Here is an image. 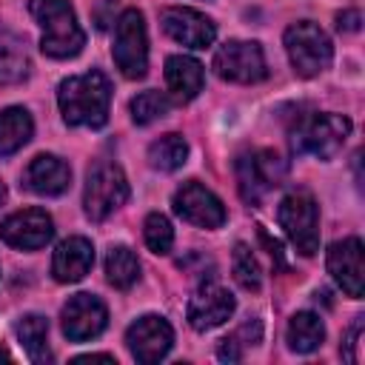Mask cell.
I'll return each instance as SVG.
<instances>
[{
  "label": "cell",
  "mask_w": 365,
  "mask_h": 365,
  "mask_svg": "<svg viewBox=\"0 0 365 365\" xmlns=\"http://www.w3.org/2000/svg\"><path fill=\"white\" fill-rule=\"evenodd\" d=\"M160 23L165 34L188 48H205L214 43V23L194 9H163Z\"/></svg>",
  "instance_id": "obj_16"
},
{
  "label": "cell",
  "mask_w": 365,
  "mask_h": 365,
  "mask_svg": "<svg viewBox=\"0 0 365 365\" xmlns=\"http://www.w3.org/2000/svg\"><path fill=\"white\" fill-rule=\"evenodd\" d=\"M285 51L299 77H314V74L325 71L334 57L328 34L311 20H299L285 29Z\"/></svg>",
  "instance_id": "obj_4"
},
{
  "label": "cell",
  "mask_w": 365,
  "mask_h": 365,
  "mask_svg": "<svg viewBox=\"0 0 365 365\" xmlns=\"http://www.w3.org/2000/svg\"><path fill=\"white\" fill-rule=\"evenodd\" d=\"M231 268H234V279H237L245 291H259L262 274H259V262H257V257L251 254L248 245L240 242V245L234 248V262H231Z\"/></svg>",
  "instance_id": "obj_27"
},
{
  "label": "cell",
  "mask_w": 365,
  "mask_h": 365,
  "mask_svg": "<svg viewBox=\"0 0 365 365\" xmlns=\"http://www.w3.org/2000/svg\"><path fill=\"white\" fill-rule=\"evenodd\" d=\"M29 74L26 43L17 34L0 31V86H14Z\"/></svg>",
  "instance_id": "obj_21"
},
{
  "label": "cell",
  "mask_w": 365,
  "mask_h": 365,
  "mask_svg": "<svg viewBox=\"0 0 365 365\" xmlns=\"http://www.w3.org/2000/svg\"><path fill=\"white\" fill-rule=\"evenodd\" d=\"M279 225L285 228L288 240L297 245L299 254L311 257L319 248V214H317V202L311 194L305 191H294L279 202Z\"/></svg>",
  "instance_id": "obj_8"
},
{
  "label": "cell",
  "mask_w": 365,
  "mask_h": 365,
  "mask_svg": "<svg viewBox=\"0 0 365 365\" xmlns=\"http://www.w3.org/2000/svg\"><path fill=\"white\" fill-rule=\"evenodd\" d=\"M94 265V248L86 237H68L57 245L51 259V274L57 282H77Z\"/></svg>",
  "instance_id": "obj_18"
},
{
  "label": "cell",
  "mask_w": 365,
  "mask_h": 365,
  "mask_svg": "<svg viewBox=\"0 0 365 365\" xmlns=\"http://www.w3.org/2000/svg\"><path fill=\"white\" fill-rule=\"evenodd\" d=\"M359 20H362V17H359V11H354V9H351V11H342V14L336 17V26H339V29H345V31H356V29H359Z\"/></svg>",
  "instance_id": "obj_31"
},
{
  "label": "cell",
  "mask_w": 365,
  "mask_h": 365,
  "mask_svg": "<svg viewBox=\"0 0 365 365\" xmlns=\"http://www.w3.org/2000/svg\"><path fill=\"white\" fill-rule=\"evenodd\" d=\"M31 131H34V123L26 108L11 106V108L0 111V157L20 151L31 140Z\"/></svg>",
  "instance_id": "obj_20"
},
{
  "label": "cell",
  "mask_w": 365,
  "mask_h": 365,
  "mask_svg": "<svg viewBox=\"0 0 365 365\" xmlns=\"http://www.w3.org/2000/svg\"><path fill=\"white\" fill-rule=\"evenodd\" d=\"M202 66L194 60V57H185V54H174L165 60V83H168V91L180 100V103H188L194 100L200 91H202Z\"/></svg>",
  "instance_id": "obj_19"
},
{
  "label": "cell",
  "mask_w": 365,
  "mask_h": 365,
  "mask_svg": "<svg viewBox=\"0 0 365 365\" xmlns=\"http://www.w3.org/2000/svg\"><path fill=\"white\" fill-rule=\"evenodd\" d=\"M217 356H220L222 362H240V359H242V348H240V342H237L234 336H225V339H220Z\"/></svg>",
  "instance_id": "obj_30"
},
{
  "label": "cell",
  "mask_w": 365,
  "mask_h": 365,
  "mask_svg": "<svg viewBox=\"0 0 365 365\" xmlns=\"http://www.w3.org/2000/svg\"><path fill=\"white\" fill-rule=\"evenodd\" d=\"M145 245L154 251V254H168L171 245H174V231H171V222L163 217V214H148L145 217Z\"/></svg>",
  "instance_id": "obj_28"
},
{
  "label": "cell",
  "mask_w": 365,
  "mask_h": 365,
  "mask_svg": "<svg viewBox=\"0 0 365 365\" xmlns=\"http://www.w3.org/2000/svg\"><path fill=\"white\" fill-rule=\"evenodd\" d=\"M125 342H128V351L137 362L151 365V362H160L168 354V348L174 342V331L163 317L148 314V317H140L125 331Z\"/></svg>",
  "instance_id": "obj_10"
},
{
  "label": "cell",
  "mask_w": 365,
  "mask_h": 365,
  "mask_svg": "<svg viewBox=\"0 0 365 365\" xmlns=\"http://www.w3.org/2000/svg\"><path fill=\"white\" fill-rule=\"evenodd\" d=\"M351 134V120L342 114H302L291 128L294 154H314L319 160L336 157Z\"/></svg>",
  "instance_id": "obj_3"
},
{
  "label": "cell",
  "mask_w": 365,
  "mask_h": 365,
  "mask_svg": "<svg viewBox=\"0 0 365 365\" xmlns=\"http://www.w3.org/2000/svg\"><path fill=\"white\" fill-rule=\"evenodd\" d=\"M328 271L339 282V288L359 299L365 291V265H362V242L356 237L339 240L328 248Z\"/></svg>",
  "instance_id": "obj_14"
},
{
  "label": "cell",
  "mask_w": 365,
  "mask_h": 365,
  "mask_svg": "<svg viewBox=\"0 0 365 365\" xmlns=\"http://www.w3.org/2000/svg\"><path fill=\"white\" fill-rule=\"evenodd\" d=\"M51 234H54V225L43 208H23V211L9 214L0 222L3 242H9L11 248H20V251L43 248L51 240Z\"/></svg>",
  "instance_id": "obj_11"
},
{
  "label": "cell",
  "mask_w": 365,
  "mask_h": 365,
  "mask_svg": "<svg viewBox=\"0 0 365 365\" xmlns=\"http://www.w3.org/2000/svg\"><path fill=\"white\" fill-rule=\"evenodd\" d=\"M108 100H111V86L103 71L68 77L57 88V103L68 125H91V128L106 125Z\"/></svg>",
  "instance_id": "obj_1"
},
{
  "label": "cell",
  "mask_w": 365,
  "mask_h": 365,
  "mask_svg": "<svg viewBox=\"0 0 365 365\" xmlns=\"http://www.w3.org/2000/svg\"><path fill=\"white\" fill-rule=\"evenodd\" d=\"M325 339V325L317 314L311 311H302V314H294L291 322H288V345L297 351V354H311L322 345Z\"/></svg>",
  "instance_id": "obj_22"
},
{
  "label": "cell",
  "mask_w": 365,
  "mask_h": 365,
  "mask_svg": "<svg viewBox=\"0 0 365 365\" xmlns=\"http://www.w3.org/2000/svg\"><path fill=\"white\" fill-rule=\"evenodd\" d=\"M285 160L271 151V148H257L248 151L237 160V180H240V194L245 202L259 205L268 191H274L285 180Z\"/></svg>",
  "instance_id": "obj_5"
},
{
  "label": "cell",
  "mask_w": 365,
  "mask_h": 365,
  "mask_svg": "<svg viewBox=\"0 0 365 365\" xmlns=\"http://www.w3.org/2000/svg\"><path fill=\"white\" fill-rule=\"evenodd\" d=\"M77 362H114L111 354H86V356H77Z\"/></svg>",
  "instance_id": "obj_32"
},
{
  "label": "cell",
  "mask_w": 365,
  "mask_h": 365,
  "mask_svg": "<svg viewBox=\"0 0 365 365\" xmlns=\"http://www.w3.org/2000/svg\"><path fill=\"white\" fill-rule=\"evenodd\" d=\"M17 336H20V345L26 348V354L34 359V362H46L51 354H48V319L40 317V314H29L17 322Z\"/></svg>",
  "instance_id": "obj_23"
},
{
  "label": "cell",
  "mask_w": 365,
  "mask_h": 365,
  "mask_svg": "<svg viewBox=\"0 0 365 365\" xmlns=\"http://www.w3.org/2000/svg\"><path fill=\"white\" fill-rule=\"evenodd\" d=\"M174 211L191 222V225H200V228H220L225 222V208L222 202L205 188L200 185L197 180L185 182L177 194H174Z\"/></svg>",
  "instance_id": "obj_13"
},
{
  "label": "cell",
  "mask_w": 365,
  "mask_h": 365,
  "mask_svg": "<svg viewBox=\"0 0 365 365\" xmlns=\"http://www.w3.org/2000/svg\"><path fill=\"white\" fill-rule=\"evenodd\" d=\"M68 180H71V168L54 154H37L23 171V185L40 197L63 194L68 188Z\"/></svg>",
  "instance_id": "obj_17"
},
{
  "label": "cell",
  "mask_w": 365,
  "mask_h": 365,
  "mask_svg": "<svg viewBox=\"0 0 365 365\" xmlns=\"http://www.w3.org/2000/svg\"><path fill=\"white\" fill-rule=\"evenodd\" d=\"M29 11L43 29V40H40L43 54L54 60L80 54V48L86 46V34L68 0H29Z\"/></svg>",
  "instance_id": "obj_2"
},
{
  "label": "cell",
  "mask_w": 365,
  "mask_h": 365,
  "mask_svg": "<svg viewBox=\"0 0 365 365\" xmlns=\"http://www.w3.org/2000/svg\"><path fill=\"white\" fill-rule=\"evenodd\" d=\"M3 200H6V185L0 182V205H3Z\"/></svg>",
  "instance_id": "obj_34"
},
{
  "label": "cell",
  "mask_w": 365,
  "mask_h": 365,
  "mask_svg": "<svg viewBox=\"0 0 365 365\" xmlns=\"http://www.w3.org/2000/svg\"><path fill=\"white\" fill-rule=\"evenodd\" d=\"M359 336H362V317L354 322V328L348 331L345 345H342V356L351 359V362H359V356H356V351H354V348H359Z\"/></svg>",
  "instance_id": "obj_29"
},
{
  "label": "cell",
  "mask_w": 365,
  "mask_h": 365,
  "mask_svg": "<svg viewBox=\"0 0 365 365\" xmlns=\"http://www.w3.org/2000/svg\"><path fill=\"white\" fill-rule=\"evenodd\" d=\"M114 63L128 80L145 77L148 68V37L137 9H125L114 29Z\"/></svg>",
  "instance_id": "obj_7"
},
{
  "label": "cell",
  "mask_w": 365,
  "mask_h": 365,
  "mask_svg": "<svg viewBox=\"0 0 365 365\" xmlns=\"http://www.w3.org/2000/svg\"><path fill=\"white\" fill-rule=\"evenodd\" d=\"M168 108H171V100H168L163 91H154V88H151V91H143V94H137V97L131 100V117H134V123H140V125H148V123L165 117Z\"/></svg>",
  "instance_id": "obj_26"
},
{
  "label": "cell",
  "mask_w": 365,
  "mask_h": 365,
  "mask_svg": "<svg viewBox=\"0 0 365 365\" xmlns=\"http://www.w3.org/2000/svg\"><path fill=\"white\" fill-rule=\"evenodd\" d=\"M0 359H9V362H11V354H9L3 345H0Z\"/></svg>",
  "instance_id": "obj_33"
},
{
  "label": "cell",
  "mask_w": 365,
  "mask_h": 365,
  "mask_svg": "<svg viewBox=\"0 0 365 365\" xmlns=\"http://www.w3.org/2000/svg\"><path fill=\"white\" fill-rule=\"evenodd\" d=\"M188 157V143L180 134H163L148 148V163L160 171H177Z\"/></svg>",
  "instance_id": "obj_25"
},
{
  "label": "cell",
  "mask_w": 365,
  "mask_h": 365,
  "mask_svg": "<svg viewBox=\"0 0 365 365\" xmlns=\"http://www.w3.org/2000/svg\"><path fill=\"white\" fill-rule=\"evenodd\" d=\"M214 71L231 83H259L268 74L262 48L257 43H248V40L222 43L214 51Z\"/></svg>",
  "instance_id": "obj_9"
},
{
  "label": "cell",
  "mask_w": 365,
  "mask_h": 365,
  "mask_svg": "<svg viewBox=\"0 0 365 365\" xmlns=\"http://www.w3.org/2000/svg\"><path fill=\"white\" fill-rule=\"evenodd\" d=\"M108 322V311L94 294H74L63 308V334L71 342H86L103 334Z\"/></svg>",
  "instance_id": "obj_12"
},
{
  "label": "cell",
  "mask_w": 365,
  "mask_h": 365,
  "mask_svg": "<svg viewBox=\"0 0 365 365\" xmlns=\"http://www.w3.org/2000/svg\"><path fill=\"white\" fill-rule=\"evenodd\" d=\"M128 200V182L120 165L114 163H94L86 177V191H83V205L91 220H106L114 214L123 202Z\"/></svg>",
  "instance_id": "obj_6"
},
{
  "label": "cell",
  "mask_w": 365,
  "mask_h": 365,
  "mask_svg": "<svg viewBox=\"0 0 365 365\" xmlns=\"http://www.w3.org/2000/svg\"><path fill=\"white\" fill-rule=\"evenodd\" d=\"M106 277H108V282H111L114 288H120V291L131 288V285L137 282V277H140L137 254H134L131 248H125V245L111 248L108 257H106Z\"/></svg>",
  "instance_id": "obj_24"
},
{
  "label": "cell",
  "mask_w": 365,
  "mask_h": 365,
  "mask_svg": "<svg viewBox=\"0 0 365 365\" xmlns=\"http://www.w3.org/2000/svg\"><path fill=\"white\" fill-rule=\"evenodd\" d=\"M234 314V297L217 285V282H205L194 291V297L188 299V322L194 331H208L222 325L228 317Z\"/></svg>",
  "instance_id": "obj_15"
}]
</instances>
